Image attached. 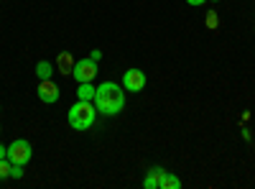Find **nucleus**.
<instances>
[{"mask_svg": "<svg viewBox=\"0 0 255 189\" xmlns=\"http://www.w3.org/2000/svg\"><path fill=\"white\" fill-rule=\"evenodd\" d=\"M95 108L102 115H120L125 108V87L118 85V82H102V85L95 90Z\"/></svg>", "mask_w": 255, "mask_h": 189, "instance_id": "nucleus-1", "label": "nucleus"}, {"mask_svg": "<svg viewBox=\"0 0 255 189\" xmlns=\"http://www.w3.org/2000/svg\"><path fill=\"white\" fill-rule=\"evenodd\" d=\"M95 120H97V108H95L92 100H77L69 108V113H67V123L72 125L74 131L92 128Z\"/></svg>", "mask_w": 255, "mask_h": 189, "instance_id": "nucleus-2", "label": "nucleus"}, {"mask_svg": "<svg viewBox=\"0 0 255 189\" xmlns=\"http://www.w3.org/2000/svg\"><path fill=\"white\" fill-rule=\"evenodd\" d=\"M8 161L10 164H20V166H26L33 156V149H31V143L26 138H15L10 146H8V151H5Z\"/></svg>", "mask_w": 255, "mask_h": 189, "instance_id": "nucleus-3", "label": "nucleus"}, {"mask_svg": "<svg viewBox=\"0 0 255 189\" xmlns=\"http://www.w3.org/2000/svg\"><path fill=\"white\" fill-rule=\"evenodd\" d=\"M97 61L92 59V56H84V59H79L77 64H74V72H72V77L77 79V82H92L95 77H97Z\"/></svg>", "mask_w": 255, "mask_h": 189, "instance_id": "nucleus-4", "label": "nucleus"}, {"mask_svg": "<svg viewBox=\"0 0 255 189\" xmlns=\"http://www.w3.org/2000/svg\"><path fill=\"white\" fill-rule=\"evenodd\" d=\"M145 85H148V77L143 69H125V74H123L125 92H143Z\"/></svg>", "mask_w": 255, "mask_h": 189, "instance_id": "nucleus-5", "label": "nucleus"}, {"mask_svg": "<svg viewBox=\"0 0 255 189\" xmlns=\"http://www.w3.org/2000/svg\"><path fill=\"white\" fill-rule=\"evenodd\" d=\"M36 95H38V100H41V102L54 105V102H59L61 90H59L56 82H51V79H41V82H38V90H36Z\"/></svg>", "mask_w": 255, "mask_h": 189, "instance_id": "nucleus-6", "label": "nucleus"}, {"mask_svg": "<svg viewBox=\"0 0 255 189\" xmlns=\"http://www.w3.org/2000/svg\"><path fill=\"white\" fill-rule=\"evenodd\" d=\"M74 56L69 54V51H61L59 56H56V69L64 74V77H72V72H74Z\"/></svg>", "mask_w": 255, "mask_h": 189, "instance_id": "nucleus-7", "label": "nucleus"}, {"mask_svg": "<svg viewBox=\"0 0 255 189\" xmlns=\"http://www.w3.org/2000/svg\"><path fill=\"white\" fill-rule=\"evenodd\" d=\"M161 174H163V169H161V166H153V169L145 174V179H143V187H145V189H158V184H161Z\"/></svg>", "mask_w": 255, "mask_h": 189, "instance_id": "nucleus-8", "label": "nucleus"}, {"mask_svg": "<svg viewBox=\"0 0 255 189\" xmlns=\"http://www.w3.org/2000/svg\"><path fill=\"white\" fill-rule=\"evenodd\" d=\"M158 189H181V179H179L176 174H171V172H163Z\"/></svg>", "mask_w": 255, "mask_h": 189, "instance_id": "nucleus-9", "label": "nucleus"}, {"mask_svg": "<svg viewBox=\"0 0 255 189\" xmlns=\"http://www.w3.org/2000/svg\"><path fill=\"white\" fill-rule=\"evenodd\" d=\"M51 74H54V64H51V61H46V59H41L38 64H36V77H38V82H41V79H51Z\"/></svg>", "mask_w": 255, "mask_h": 189, "instance_id": "nucleus-10", "label": "nucleus"}, {"mask_svg": "<svg viewBox=\"0 0 255 189\" xmlns=\"http://www.w3.org/2000/svg\"><path fill=\"white\" fill-rule=\"evenodd\" d=\"M95 85L92 82H79V87H77V100H95Z\"/></svg>", "mask_w": 255, "mask_h": 189, "instance_id": "nucleus-11", "label": "nucleus"}, {"mask_svg": "<svg viewBox=\"0 0 255 189\" xmlns=\"http://www.w3.org/2000/svg\"><path fill=\"white\" fill-rule=\"evenodd\" d=\"M10 166H13V164L8 161V156L0 159V179H8V177H10Z\"/></svg>", "mask_w": 255, "mask_h": 189, "instance_id": "nucleus-12", "label": "nucleus"}, {"mask_svg": "<svg viewBox=\"0 0 255 189\" xmlns=\"http://www.w3.org/2000/svg\"><path fill=\"white\" fill-rule=\"evenodd\" d=\"M23 169H26V166L13 164V166H10V177H13V179H23Z\"/></svg>", "mask_w": 255, "mask_h": 189, "instance_id": "nucleus-13", "label": "nucleus"}, {"mask_svg": "<svg viewBox=\"0 0 255 189\" xmlns=\"http://www.w3.org/2000/svg\"><path fill=\"white\" fill-rule=\"evenodd\" d=\"M207 26H209V28H217V13H215V10H209V15H207Z\"/></svg>", "mask_w": 255, "mask_h": 189, "instance_id": "nucleus-14", "label": "nucleus"}, {"mask_svg": "<svg viewBox=\"0 0 255 189\" xmlns=\"http://www.w3.org/2000/svg\"><path fill=\"white\" fill-rule=\"evenodd\" d=\"M90 56H92L95 61H100V59H102V51H100V49H92V51H90Z\"/></svg>", "mask_w": 255, "mask_h": 189, "instance_id": "nucleus-15", "label": "nucleus"}, {"mask_svg": "<svg viewBox=\"0 0 255 189\" xmlns=\"http://www.w3.org/2000/svg\"><path fill=\"white\" fill-rule=\"evenodd\" d=\"M186 3H189V5H204L207 0H186Z\"/></svg>", "mask_w": 255, "mask_h": 189, "instance_id": "nucleus-16", "label": "nucleus"}, {"mask_svg": "<svg viewBox=\"0 0 255 189\" xmlns=\"http://www.w3.org/2000/svg\"><path fill=\"white\" fill-rule=\"evenodd\" d=\"M5 151H8L5 146H0V159H5Z\"/></svg>", "mask_w": 255, "mask_h": 189, "instance_id": "nucleus-17", "label": "nucleus"}, {"mask_svg": "<svg viewBox=\"0 0 255 189\" xmlns=\"http://www.w3.org/2000/svg\"><path fill=\"white\" fill-rule=\"evenodd\" d=\"M215 3H220V0H215Z\"/></svg>", "mask_w": 255, "mask_h": 189, "instance_id": "nucleus-18", "label": "nucleus"}]
</instances>
